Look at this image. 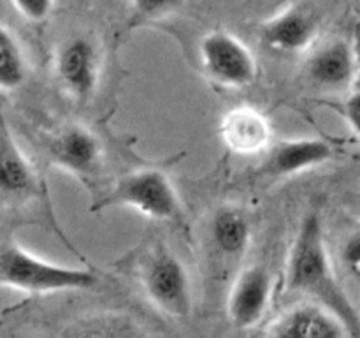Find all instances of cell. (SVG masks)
Segmentation results:
<instances>
[{"instance_id": "cell-1", "label": "cell", "mask_w": 360, "mask_h": 338, "mask_svg": "<svg viewBox=\"0 0 360 338\" xmlns=\"http://www.w3.org/2000/svg\"><path fill=\"white\" fill-rule=\"evenodd\" d=\"M285 291L309 296L333 310L350 331L360 337V317L338 282L326 245V234L319 213H306L294 236L285 270Z\"/></svg>"}, {"instance_id": "cell-2", "label": "cell", "mask_w": 360, "mask_h": 338, "mask_svg": "<svg viewBox=\"0 0 360 338\" xmlns=\"http://www.w3.org/2000/svg\"><path fill=\"white\" fill-rule=\"evenodd\" d=\"M101 282L90 268L55 264L28 252L16 242L4 245L0 256V284L34 296L63 291H86Z\"/></svg>"}, {"instance_id": "cell-3", "label": "cell", "mask_w": 360, "mask_h": 338, "mask_svg": "<svg viewBox=\"0 0 360 338\" xmlns=\"http://www.w3.org/2000/svg\"><path fill=\"white\" fill-rule=\"evenodd\" d=\"M109 208H132L144 217L162 222H178L183 217L178 190L160 168H139L120 176L115 187L95 201L91 211Z\"/></svg>"}, {"instance_id": "cell-4", "label": "cell", "mask_w": 360, "mask_h": 338, "mask_svg": "<svg viewBox=\"0 0 360 338\" xmlns=\"http://www.w3.org/2000/svg\"><path fill=\"white\" fill-rule=\"evenodd\" d=\"M139 284L151 305L165 315L186 319L192 313L193 294L188 270L165 245L153 246L141 259Z\"/></svg>"}, {"instance_id": "cell-5", "label": "cell", "mask_w": 360, "mask_h": 338, "mask_svg": "<svg viewBox=\"0 0 360 338\" xmlns=\"http://www.w3.org/2000/svg\"><path fill=\"white\" fill-rule=\"evenodd\" d=\"M204 76L225 90H245L255 83L259 63L252 49L227 30L207 32L199 42Z\"/></svg>"}, {"instance_id": "cell-6", "label": "cell", "mask_w": 360, "mask_h": 338, "mask_svg": "<svg viewBox=\"0 0 360 338\" xmlns=\"http://www.w3.org/2000/svg\"><path fill=\"white\" fill-rule=\"evenodd\" d=\"M102 51L94 37L74 34L55 53V76L60 87L76 102L90 101L101 84Z\"/></svg>"}, {"instance_id": "cell-7", "label": "cell", "mask_w": 360, "mask_h": 338, "mask_svg": "<svg viewBox=\"0 0 360 338\" xmlns=\"http://www.w3.org/2000/svg\"><path fill=\"white\" fill-rule=\"evenodd\" d=\"M320 23L322 16L313 4H292L262 21L260 41L278 55H297L315 42Z\"/></svg>"}, {"instance_id": "cell-8", "label": "cell", "mask_w": 360, "mask_h": 338, "mask_svg": "<svg viewBox=\"0 0 360 338\" xmlns=\"http://www.w3.org/2000/svg\"><path fill=\"white\" fill-rule=\"evenodd\" d=\"M44 182L25 155L9 127L0 134V194L4 206H20L32 199H44Z\"/></svg>"}, {"instance_id": "cell-9", "label": "cell", "mask_w": 360, "mask_h": 338, "mask_svg": "<svg viewBox=\"0 0 360 338\" xmlns=\"http://www.w3.org/2000/svg\"><path fill=\"white\" fill-rule=\"evenodd\" d=\"M359 73V58L354 44L334 37L311 49L304 63L306 80L322 92H345L354 84Z\"/></svg>"}, {"instance_id": "cell-10", "label": "cell", "mask_w": 360, "mask_h": 338, "mask_svg": "<svg viewBox=\"0 0 360 338\" xmlns=\"http://www.w3.org/2000/svg\"><path fill=\"white\" fill-rule=\"evenodd\" d=\"M48 155L58 168L88 180L101 169L104 151L94 130L81 123H69L49 139Z\"/></svg>"}, {"instance_id": "cell-11", "label": "cell", "mask_w": 360, "mask_h": 338, "mask_svg": "<svg viewBox=\"0 0 360 338\" xmlns=\"http://www.w3.org/2000/svg\"><path fill=\"white\" fill-rule=\"evenodd\" d=\"M273 278L260 264L239 271L227 298V317L238 330H250L264 319L269 306Z\"/></svg>"}, {"instance_id": "cell-12", "label": "cell", "mask_w": 360, "mask_h": 338, "mask_svg": "<svg viewBox=\"0 0 360 338\" xmlns=\"http://www.w3.org/2000/svg\"><path fill=\"white\" fill-rule=\"evenodd\" d=\"M334 158V148L320 137L274 141L264 154L260 173L267 178H285L327 164Z\"/></svg>"}, {"instance_id": "cell-13", "label": "cell", "mask_w": 360, "mask_h": 338, "mask_svg": "<svg viewBox=\"0 0 360 338\" xmlns=\"http://www.w3.org/2000/svg\"><path fill=\"white\" fill-rule=\"evenodd\" d=\"M220 137L236 155H260L269 150L273 127L269 118L253 106H236L220 122Z\"/></svg>"}, {"instance_id": "cell-14", "label": "cell", "mask_w": 360, "mask_h": 338, "mask_svg": "<svg viewBox=\"0 0 360 338\" xmlns=\"http://www.w3.org/2000/svg\"><path fill=\"white\" fill-rule=\"evenodd\" d=\"M267 334L288 338H341L350 337V331L333 310L315 301L288 308L271 323Z\"/></svg>"}, {"instance_id": "cell-15", "label": "cell", "mask_w": 360, "mask_h": 338, "mask_svg": "<svg viewBox=\"0 0 360 338\" xmlns=\"http://www.w3.org/2000/svg\"><path fill=\"white\" fill-rule=\"evenodd\" d=\"M210 242L224 259H241L252 243V222L246 211L238 206L218 208L210 220Z\"/></svg>"}, {"instance_id": "cell-16", "label": "cell", "mask_w": 360, "mask_h": 338, "mask_svg": "<svg viewBox=\"0 0 360 338\" xmlns=\"http://www.w3.org/2000/svg\"><path fill=\"white\" fill-rule=\"evenodd\" d=\"M28 63L18 35L7 25L0 28V90L14 92L27 81Z\"/></svg>"}, {"instance_id": "cell-17", "label": "cell", "mask_w": 360, "mask_h": 338, "mask_svg": "<svg viewBox=\"0 0 360 338\" xmlns=\"http://www.w3.org/2000/svg\"><path fill=\"white\" fill-rule=\"evenodd\" d=\"M65 337H139V324L122 313H98L69 324L62 331Z\"/></svg>"}, {"instance_id": "cell-18", "label": "cell", "mask_w": 360, "mask_h": 338, "mask_svg": "<svg viewBox=\"0 0 360 338\" xmlns=\"http://www.w3.org/2000/svg\"><path fill=\"white\" fill-rule=\"evenodd\" d=\"M185 6V0H130L132 25H148L174 16Z\"/></svg>"}, {"instance_id": "cell-19", "label": "cell", "mask_w": 360, "mask_h": 338, "mask_svg": "<svg viewBox=\"0 0 360 338\" xmlns=\"http://www.w3.org/2000/svg\"><path fill=\"white\" fill-rule=\"evenodd\" d=\"M11 4L25 20L32 23L48 20L55 9V0H11Z\"/></svg>"}, {"instance_id": "cell-20", "label": "cell", "mask_w": 360, "mask_h": 338, "mask_svg": "<svg viewBox=\"0 0 360 338\" xmlns=\"http://www.w3.org/2000/svg\"><path fill=\"white\" fill-rule=\"evenodd\" d=\"M341 113L347 118L348 125L360 136V88H355L350 94V97L345 101Z\"/></svg>"}, {"instance_id": "cell-21", "label": "cell", "mask_w": 360, "mask_h": 338, "mask_svg": "<svg viewBox=\"0 0 360 338\" xmlns=\"http://www.w3.org/2000/svg\"><path fill=\"white\" fill-rule=\"evenodd\" d=\"M343 254H345V259H347L350 264L360 263V232L348 242V245L345 246Z\"/></svg>"}]
</instances>
